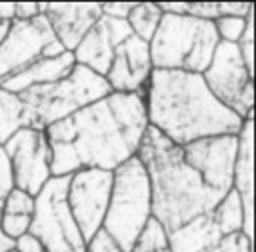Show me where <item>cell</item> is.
Returning a JSON list of instances; mask_svg holds the SVG:
<instances>
[{"instance_id": "obj_1", "label": "cell", "mask_w": 256, "mask_h": 252, "mask_svg": "<svg viewBox=\"0 0 256 252\" xmlns=\"http://www.w3.org/2000/svg\"><path fill=\"white\" fill-rule=\"evenodd\" d=\"M148 128L144 96L110 92L44 130L52 150V176L82 168L116 170L136 156Z\"/></svg>"}, {"instance_id": "obj_2", "label": "cell", "mask_w": 256, "mask_h": 252, "mask_svg": "<svg viewBox=\"0 0 256 252\" xmlns=\"http://www.w3.org/2000/svg\"><path fill=\"white\" fill-rule=\"evenodd\" d=\"M148 126L176 146L238 134L244 120L220 104L202 74L180 70H152L144 88Z\"/></svg>"}, {"instance_id": "obj_3", "label": "cell", "mask_w": 256, "mask_h": 252, "mask_svg": "<svg viewBox=\"0 0 256 252\" xmlns=\"http://www.w3.org/2000/svg\"><path fill=\"white\" fill-rule=\"evenodd\" d=\"M136 158L150 182L152 218L168 234L202 214H210L226 196L210 188L200 172L184 160L182 146L172 144L150 126L144 132Z\"/></svg>"}, {"instance_id": "obj_4", "label": "cell", "mask_w": 256, "mask_h": 252, "mask_svg": "<svg viewBox=\"0 0 256 252\" xmlns=\"http://www.w3.org/2000/svg\"><path fill=\"white\" fill-rule=\"evenodd\" d=\"M110 92L112 90L102 76L76 64L62 80L32 86L18 94L22 104V126L46 130Z\"/></svg>"}, {"instance_id": "obj_5", "label": "cell", "mask_w": 256, "mask_h": 252, "mask_svg": "<svg viewBox=\"0 0 256 252\" xmlns=\"http://www.w3.org/2000/svg\"><path fill=\"white\" fill-rule=\"evenodd\" d=\"M214 22L190 14H162L160 24L148 42L154 70H180L202 74L218 46Z\"/></svg>"}, {"instance_id": "obj_6", "label": "cell", "mask_w": 256, "mask_h": 252, "mask_svg": "<svg viewBox=\"0 0 256 252\" xmlns=\"http://www.w3.org/2000/svg\"><path fill=\"white\" fill-rule=\"evenodd\" d=\"M152 216L150 182L136 156L112 170V190L102 222V230L124 250L130 252L138 232Z\"/></svg>"}, {"instance_id": "obj_7", "label": "cell", "mask_w": 256, "mask_h": 252, "mask_svg": "<svg viewBox=\"0 0 256 252\" xmlns=\"http://www.w3.org/2000/svg\"><path fill=\"white\" fill-rule=\"evenodd\" d=\"M70 176H52L34 196V214L28 234L44 252H84L86 242L68 208L66 190Z\"/></svg>"}, {"instance_id": "obj_8", "label": "cell", "mask_w": 256, "mask_h": 252, "mask_svg": "<svg viewBox=\"0 0 256 252\" xmlns=\"http://www.w3.org/2000/svg\"><path fill=\"white\" fill-rule=\"evenodd\" d=\"M202 80L212 96L242 120L254 114V76L244 66L236 44L218 42Z\"/></svg>"}, {"instance_id": "obj_9", "label": "cell", "mask_w": 256, "mask_h": 252, "mask_svg": "<svg viewBox=\"0 0 256 252\" xmlns=\"http://www.w3.org/2000/svg\"><path fill=\"white\" fill-rule=\"evenodd\" d=\"M64 52L42 14L32 20H12L6 38L0 42V82Z\"/></svg>"}, {"instance_id": "obj_10", "label": "cell", "mask_w": 256, "mask_h": 252, "mask_svg": "<svg viewBox=\"0 0 256 252\" xmlns=\"http://www.w3.org/2000/svg\"><path fill=\"white\" fill-rule=\"evenodd\" d=\"M0 146L8 158L12 186L36 196L52 178V150L44 130L20 128Z\"/></svg>"}, {"instance_id": "obj_11", "label": "cell", "mask_w": 256, "mask_h": 252, "mask_svg": "<svg viewBox=\"0 0 256 252\" xmlns=\"http://www.w3.org/2000/svg\"><path fill=\"white\" fill-rule=\"evenodd\" d=\"M110 190L112 172L108 170L82 168L70 174L66 200L84 242H88L102 228L110 200Z\"/></svg>"}, {"instance_id": "obj_12", "label": "cell", "mask_w": 256, "mask_h": 252, "mask_svg": "<svg viewBox=\"0 0 256 252\" xmlns=\"http://www.w3.org/2000/svg\"><path fill=\"white\" fill-rule=\"evenodd\" d=\"M238 134L212 136L182 146L184 160L200 172L204 182L220 194L232 190V172L236 160Z\"/></svg>"}, {"instance_id": "obj_13", "label": "cell", "mask_w": 256, "mask_h": 252, "mask_svg": "<svg viewBox=\"0 0 256 252\" xmlns=\"http://www.w3.org/2000/svg\"><path fill=\"white\" fill-rule=\"evenodd\" d=\"M154 66L150 60L148 42L128 36L116 50L110 62V68L104 76L112 92L120 94H142L148 84Z\"/></svg>"}, {"instance_id": "obj_14", "label": "cell", "mask_w": 256, "mask_h": 252, "mask_svg": "<svg viewBox=\"0 0 256 252\" xmlns=\"http://www.w3.org/2000/svg\"><path fill=\"white\" fill-rule=\"evenodd\" d=\"M128 36H132V32H130L126 20L100 16L98 22L84 34V38L72 50L74 62L104 78L110 68V62L114 58V50Z\"/></svg>"}, {"instance_id": "obj_15", "label": "cell", "mask_w": 256, "mask_h": 252, "mask_svg": "<svg viewBox=\"0 0 256 252\" xmlns=\"http://www.w3.org/2000/svg\"><path fill=\"white\" fill-rule=\"evenodd\" d=\"M40 12L66 52H72L102 16L100 2H40Z\"/></svg>"}, {"instance_id": "obj_16", "label": "cell", "mask_w": 256, "mask_h": 252, "mask_svg": "<svg viewBox=\"0 0 256 252\" xmlns=\"http://www.w3.org/2000/svg\"><path fill=\"white\" fill-rule=\"evenodd\" d=\"M254 116H246L244 124L238 132L236 160L232 172V190L238 194L244 226L242 232L252 240L254 238Z\"/></svg>"}, {"instance_id": "obj_17", "label": "cell", "mask_w": 256, "mask_h": 252, "mask_svg": "<svg viewBox=\"0 0 256 252\" xmlns=\"http://www.w3.org/2000/svg\"><path fill=\"white\" fill-rule=\"evenodd\" d=\"M76 66L72 52H64L60 56L54 58H46L40 60L32 66H28L26 70L8 76L6 80L0 82V88L12 94H20L32 86H40V84H50L56 80H62L64 76H68L72 72V68Z\"/></svg>"}, {"instance_id": "obj_18", "label": "cell", "mask_w": 256, "mask_h": 252, "mask_svg": "<svg viewBox=\"0 0 256 252\" xmlns=\"http://www.w3.org/2000/svg\"><path fill=\"white\" fill-rule=\"evenodd\" d=\"M220 238L222 234L214 226L210 214H202L168 234V250L170 252H210Z\"/></svg>"}, {"instance_id": "obj_19", "label": "cell", "mask_w": 256, "mask_h": 252, "mask_svg": "<svg viewBox=\"0 0 256 252\" xmlns=\"http://www.w3.org/2000/svg\"><path fill=\"white\" fill-rule=\"evenodd\" d=\"M210 218L222 236L232 234V232H240L244 226V212H242V204H240L238 194L234 190H230L214 206V210L210 212Z\"/></svg>"}, {"instance_id": "obj_20", "label": "cell", "mask_w": 256, "mask_h": 252, "mask_svg": "<svg viewBox=\"0 0 256 252\" xmlns=\"http://www.w3.org/2000/svg\"><path fill=\"white\" fill-rule=\"evenodd\" d=\"M160 18H162V12L156 2H136L126 18V24H128L132 36H136L144 42H150L160 24Z\"/></svg>"}, {"instance_id": "obj_21", "label": "cell", "mask_w": 256, "mask_h": 252, "mask_svg": "<svg viewBox=\"0 0 256 252\" xmlns=\"http://www.w3.org/2000/svg\"><path fill=\"white\" fill-rule=\"evenodd\" d=\"M22 126V104L18 94L0 88V144H4Z\"/></svg>"}, {"instance_id": "obj_22", "label": "cell", "mask_w": 256, "mask_h": 252, "mask_svg": "<svg viewBox=\"0 0 256 252\" xmlns=\"http://www.w3.org/2000/svg\"><path fill=\"white\" fill-rule=\"evenodd\" d=\"M168 250V232L156 218H148L144 228L138 232L130 252H162Z\"/></svg>"}, {"instance_id": "obj_23", "label": "cell", "mask_w": 256, "mask_h": 252, "mask_svg": "<svg viewBox=\"0 0 256 252\" xmlns=\"http://www.w3.org/2000/svg\"><path fill=\"white\" fill-rule=\"evenodd\" d=\"M2 214H14V216H32L34 214V196H30L24 190H18L12 186V190L4 196L2 202Z\"/></svg>"}, {"instance_id": "obj_24", "label": "cell", "mask_w": 256, "mask_h": 252, "mask_svg": "<svg viewBox=\"0 0 256 252\" xmlns=\"http://www.w3.org/2000/svg\"><path fill=\"white\" fill-rule=\"evenodd\" d=\"M246 28V18H234V16H220L214 20V30L218 34V40L236 44Z\"/></svg>"}, {"instance_id": "obj_25", "label": "cell", "mask_w": 256, "mask_h": 252, "mask_svg": "<svg viewBox=\"0 0 256 252\" xmlns=\"http://www.w3.org/2000/svg\"><path fill=\"white\" fill-rule=\"evenodd\" d=\"M236 46L244 60V66L254 76V10L246 16V28H244L240 40L236 42Z\"/></svg>"}, {"instance_id": "obj_26", "label": "cell", "mask_w": 256, "mask_h": 252, "mask_svg": "<svg viewBox=\"0 0 256 252\" xmlns=\"http://www.w3.org/2000/svg\"><path fill=\"white\" fill-rule=\"evenodd\" d=\"M210 252H252V240L242 230L232 232V234L222 236Z\"/></svg>"}, {"instance_id": "obj_27", "label": "cell", "mask_w": 256, "mask_h": 252, "mask_svg": "<svg viewBox=\"0 0 256 252\" xmlns=\"http://www.w3.org/2000/svg\"><path fill=\"white\" fill-rule=\"evenodd\" d=\"M30 220L32 216H14V214H2V232L12 238V240H18L20 236L28 234V228H30Z\"/></svg>"}, {"instance_id": "obj_28", "label": "cell", "mask_w": 256, "mask_h": 252, "mask_svg": "<svg viewBox=\"0 0 256 252\" xmlns=\"http://www.w3.org/2000/svg\"><path fill=\"white\" fill-rule=\"evenodd\" d=\"M84 252H124L102 228L86 242V250Z\"/></svg>"}, {"instance_id": "obj_29", "label": "cell", "mask_w": 256, "mask_h": 252, "mask_svg": "<svg viewBox=\"0 0 256 252\" xmlns=\"http://www.w3.org/2000/svg\"><path fill=\"white\" fill-rule=\"evenodd\" d=\"M186 14L194 16L198 20H210V22L220 18L218 2H188V12Z\"/></svg>"}, {"instance_id": "obj_30", "label": "cell", "mask_w": 256, "mask_h": 252, "mask_svg": "<svg viewBox=\"0 0 256 252\" xmlns=\"http://www.w3.org/2000/svg\"><path fill=\"white\" fill-rule=\"evenodd\" d=\"M136 2H100L102 16L116 18V20H126L130 10L134 8Z\"/></svg>"}, {"instance_id": "obj_31", "label": "cell", "mask_w": 256, "mask_h": 252, "mask_svg": "<svg viewBox=\"0 0 256 252\" xmlns=\"http://www.w3.org/2000/svg\"><path fill=\"white\" fill-rule=\"evenodd\" d=\"M254 10L252 2H218L220 16H234V18H246Z\"/></svg>"}, {"instance_id": "obj_32", "label": "cell", "mask_w": 256, "mask_h": 252, "mask_svg": "<svg viewBox=\"0 0 256 252\" xmlns=\"http://www.w3.org/2000/svg\"><path fill=\"white\" fill-rule=\"evenodd\" d=\"M12 190V174H10V166H8V158L0 146V208L4 202V196Z\"/></svg>"}, {"instance_id": "obj_33", "label": "cell", "mask_w": 256, "mask_h": 252, "mask_svg": "<svg viewBox=\"0 0 256 252\" xmlns=\"http://www.w3.org/2000/svg\"><path fill=\"white\" fill-rule=\"evenodd\" d=\"M40 14V2H14V20H32Z\"/></svg>"}, {"instance_id": "obj_34", "label": "cell", "mask_w": 256, "mask_h": 252, "mask_svg": "<svg viewBox=\"0 0 256 252\" xmlns=\"http://www.w3.org/2000/svg\"><path fill=\"white\" fill-rule=\"evenodd\" d=\"M16 250L18 252H44V248L40 246V242L30 236V234H24L16 240Z\"/></svg>"}, {"instance_id": "obj_35", "label": "cell", "mask_w": 256, "mask_h": 252, "mask_svg": "<svg viewBox=\"0 0 256 252\" xmlns=\"http://www.w3.org/2000/svg\"><path fill=\"white\" fill-rule=\"evenodd\" d=\"M160 12L162 14H174V16H180V14H186L188 12V2H156Z\"/></svg>"}, {"instance_id": "obj_36", "label": "cell", "mask_w": 256, "mask_h": 252, "mask_svg": "<svg viewBox=\"0 0 256 252\" xmlns=\"http://www.w3.org/2000/svg\"><path fill=\"white\" fill-rule=\"evenodd\" d=\"M0 220H2V208H0ZM12 248H16V240L8 238V236L2 232V224H0V252H8V250H12Z\"/></svg>"}, {"instance_id": "obj_37", "label": "cell", "mask_w": 256, "mask_h": 252, "mask_svg": "<svg viewBox=\"0 0 256 252\" xmlns=\"http://www.w3.org/2000/svg\"><path fill=\"white\" fill-rule=\"evenodd\" d=\"M0 18L14 20V2H0Z\"/></svg>"}, {"instance_id": "obj_38", "label": "cell", "mask_w": 256, "mask_h": 252, "mask_svg": "<svg viewBox=\"0 0 256 252\" xmlns=\"http://www.w3.org/2000/svg\"><path fill=\"white\" fill-rule=\"evenodd\" d=\"M10 24H12V20H2V18H0V42L6 38L8 30H10Z\"/></svg>"}, {"instance_id": "obj_39", "label": "cell", "mask_w": 256, "mask_h": 252, "mask_svg": "<svg viewBox=\"0 0 256 252\" xmlns=\"http://www.w3.org/2000/svg\"><path fill=\"white\" fill-rule=\"evenodd\" d=\"M8 252H18V250H16V248H12V250H8Z\"/></svg>"}, {"instance_id": "obj_40", "label": "cell", "mask_w": 256, "mask_h": 252, "mask_svg": "<svg viewBox=\"0 0 256 252\" xmlns=\"http://www.w3.org/2000/svg\"><path fill=\"white\" fill-rule=\"evenodd\" d=\"M162 252H170V250H162Z\"/></svg>"}]
</instances>
